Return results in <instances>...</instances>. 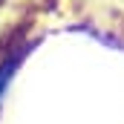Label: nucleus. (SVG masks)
<instances>
[{"label":"nucleus","instance_id":"obj_1","mask_svg":"<svg viewBox=\"0 0 124 124\" xmlns=\"http://www.w3.org/2000/svg\"><path fill=\"white\" fill-rule=\"evenodd\" d=\"M9 78H12V63H6V66L0 69V93H3V87H6Z\"/></svg>","mask_w":124,"mask_h":124}]
</instances>
